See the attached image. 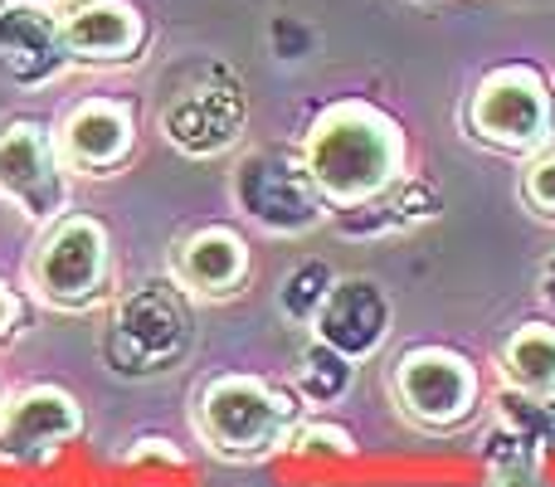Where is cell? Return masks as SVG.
Returning a JSON list of instances; mask_svg holds the SVG:
<instances>
[{
  "label": "cell",
  "mask_w": 555,
  "mask_h": 487,
  "mask_svg": "<svg viewBox=\"0 0 555 487\" xmlns=\"http://www.w3.org/2000/svg\"><path fill=\"white\" fill-rule=\"evenodd\" d=\"M59 137V156L74 176L88 181H107V176H122L137 162V113L122 98H78L64 117L54 123Z\"/></svg>",
  "instance_id": "cell-11"
},
{
  "label": "cell",
  "mask_w": 555,
  "mask_h": 487,
  "mask_svg": "<svg viewBox=\"0 0 555 487\" xmlns=\"http://www.w3.org/2000/svg\"><path fill=\"white\" fill-rule=\"evenodd\" d=\"M29 322V303L25 293H20L10 278H0V351H10V346L20 342V332H25Z\"/></svg>",
  "instance_id": "cell-22"
},
{
  "label": "cell",
  "mask_w": 555,
  "mask_h": 487,
  "mask_svg": "<svg viewBox=\"0 0 555 487\" xmlns=\"http://www.w3.org/2000/svg\"><path fill=\"white\" fill-rule=\"evenodd\" d=\"M244 123H249V107H244V88L234 84L230 68H215V74L176 88L171 103L162 107V137L191 162L230 156L244 142Z\"/></svg>",
  "instance_id": "cell-9"
},
{
  "label": "cell",
  "mask_w": 555,
  "mask_h": 487,
  "mask_svg": "<svg viewBox=\"0 0 555 487\" xmlns=\"http://www.w3.org/2000/svg\"><path fill=\"white\" fill-rule=\"evenodd\" d=\"M498 381L512 390L555 395V317H527L498 346Z\"/></svg>",
  "instance_id": "cell-17"
},
{
  "label": "cell",
  "mask_w": 555,
  "mask_h": 487,
  "mask_svg": "<svg viewBox=\"0 0 555 487\" xmlns=\"http://www.w3.org/2000/svg\"><path fill=\"white\" fill-rule=\"evenodd\" d=\"M336 287V273L332 264H322V258H302V264L287 268V278L278 283V307H283L287 322H312L317 307L326 303V293Z\"/></svg>",
  "instance_id": "cell-20"
},
{
  "label": "cell",
  "mask_w": 555,
  "mask_h": 487,
  "mask_svg": "<svg viewBox=\"0 0 555 487\" xmlns=\"http://www.w3.org/2000/svg\"><path fill=\"white\" fill-rule=\"evenodd\" d=\"M492 420L502 434L521 439L537 453H555V395H531V390H512L502 385L492 395Z\"/></svg>",
  "instance_id": "cell-18"
},
{
  "label": "cell",
  "mask_w": 555,
  "mask_h": 487,
  "mask_svg": "<svg viewBox=\"0 0 555 487\" xmlns=\"http://www.w3.org/2000/svg\"><path fill=\"white\" fill-rule=\"evenodd\" d=\"M459 132L482 152L531 162L555 146V84L537 64L488 68L463 98Z\"/></svg>",
  "instance_id": "cell-3"
},
{
  "label": "cell",
  "mask_w": 555,
  "mask_h": 487,
  "mask_svg": "<svg viewBox=\"0 0 555 487\" xmlns=\"http://www.w3.org/2000/svg\"><path fill=\"white\" fill-rule=\"evenodd\" d=\"M0 405H5V390H0Z\"/></svg>",
  "instance_id": "cell-26"
},
{
  "label": "cell",
  "mask_w": 555,
  "mask_h": 487,
  "mask_svg": "<svg viewBox=\"0 0 555 487\" xmlns=\"http://www.w3.org/2000/svg\"><path fill=\"white\" fill-rule=\"evenodd\" d=\"M390 400L404 424L424 434H453L468 430L488 405L482 371L473 356L453 346H410L390 366Z\"/></svg>",
  "instance_id": "cell-6"
},
{
  "label": "cell",
  "mask_w": 555,
  "mask_h": 487,
  "mask_svg": "<svg viewBox=\"0 0 555 487\" xmlns=\"http://www.w3.org/2000/svg\"><path fill=\"white\" fill-rule=\"evenodd\" d=\"M29 5H49V10H64V5H74V0H29Z\"/></svg>",
  "instance_id": "cell-24"
},
{
  "label": "cell",
  "mask_w": 555,
  "mask_h": 487,
  "mask_svg": "<svg viewBox=\"0 0 555 487\" xmlns=\"http://www.w3.org/2000/svg\"><path fill=\"white\" fill-rule=\"evenodd\" d=\"M517 195H521V210L527 215L555 225V146H546V152L531 156V162H521Z\"/></svg>",
  "instance_id": "cell-21"
},
{
  "label": "cell",
  "mask_w": 555,
  "mask_h": 487,
  "mask_svg": "<svg viewBox=\"0 0 555 487\" xmlns=\"http://www.w3.org/2000/svg\"><path fill=\"white\" fill-rule=\"evenodd\" d=\"M356 385V361H346L341 351H332V346L322 342H307L302 361H297V375H293V390L302 405H312V410H326V405L346 400Z\"/></svg>",
  "instance_id": "cell-19"
},
{
  "label": "cell",
  "mask_w": 555,
  "mask_h": 487,
  "mask_svg": "<svg viewBox=\"0 0 555 487\" xmlns=\"http://www.w3.org/2000/svg\"><path fill=\"white\" fill-rule=\"evenodd\" d=\"M537 297H541V307L546 312H555V254L541 264V278H537Z\"/></svg>",
  "instance_id": "cell-23"
},
{
  "label": "cell",
  "mask_w": 555,
  "mask_h": 487,
  "mask_svg": "<svg viewBox=\"0 0 555 487\" xmlns=\"http://www.w3.org/2000/svg\"><path fill=\"white\" fill-rule=\"evenodd\" d=\"M117 283V258H113V234L98 215L68 210L49 230H39L35 248L25 264V287L39 307L64 317H83L107 307Z\"/></svg>",
  "instance_id": "cell-5"
},
{
  "label": "cell",
  "mask_w": 555,
  "mask_h": 487,
  "mask_svg": "<svg viewBox=\"0 0 555 487\" xmlns=\"http://www.w3.org/2000/svg\"><path fill=\"white\" fill-rule=\"evenodd\" d=\"M68 166L59 156L54 123L44 117H10L0 123V201L15 205L35 230H49L74 210Z\"/></svg>",
  "instance_id": "cell-8"
},
{
  "label": "cell",
  "mask_w": 555,
  "mask_h": 487,
  "mask_svg": "<svg viewBox=\"0 0 555 487\" xmlns=\"http://www.w3.org/2000/svg\"><path fill=\"white\" fill-rule=\"evenodd\" d=\"M414 5H439V0H414Z\"/></svg>",
  "instance_id": "cell-25"
},
{
  "label": "cell",
  "mask_w": 555,
  "mask_h": 487,
  "mask_svg": "<svg viewBox=\"0 0 555 487\" xmlns=\"http://www.w3.org/2000/svg\"><path fill=\"white\" fill-rule=\"evenodd\" d=\"M429 220H439V195H434L429 181H414L410 176L385 201L351 210V215H336L332 225H341L346 240H385V234H414Z\"/></svg>",
  "instance_id": "cell-16"
},
{
  "label": "cell",
  "mask_w": 555,
  "mask_h": 487,
  "mask_svg": "<svg viewBox=\"0 0 555 487\" xmlns=\"http://www.w3.org/2000/svg\"><path fill=\"white\" fill-rule=\"evenodd\" d=\"M390 326H395V307L380 283H371V278H336V287L326 293V303L317 307L307 332H312V342L332 346L346 361L361 366L365 356L385 351Z\"/></svg>",
  "instance_id": "cell-14"
},
{
  "label": "cell",
  "mask_w": 555,
  "mask_h": 487,
  "mask_svg": "<svg viewBox=\"0 0 555 487\" xmlns=\"http://www.w3.org/2000/svg\"><path fill=\"white\" fill-rule=\"evenodd\" d=\"M166 278L191 303H234L254 283V244L234 225H201L166 248Z\"/></svg>",
  "instance_id": "cell-12"
},
{
  "label": "cell",
  "mask_w": 555,
  "mask_h": 487,
  "mask_svg": "<svg viewBox=\"0 0 555 487\" xmlns=\"http://www.w3.org/2000/svg\"><path fill=\"white\" fill-rule=\"evenodd\" d=\"M297 156L336 215L365 210L410 181V137L380 103L365 98H336L317 107L297 137Z\"/></svg>",
  "instance_id": "cell-1"
},
{
  "label": "cell",
  "mask_w": 555,
  "mask_h": 487,
  "mask_svg": "<svg viewBox=\"0 0 555 487\" xmlns=\"http://www.w3.org/2000/svg\"><path fill=\"white\" fill-rule=\"evenodd\" d=\"M83 434V405L64 385H25L0 405V463L49 469Z\"/></svg>",
  "instance_id": "cell-10"
},
{
  "label": "cell",
  "mask_w": 555,
  "mask_h": 487,
  "mask_svg": "<svg viewBox=\"0 0 555 487\" xmlns=\"http://www.w3.org/2000/svg\"><path fill=\"white\" fill-rule=\"evenodd\" d=\"M234 210L269 240H302V234L322 230L336 220V210L322 201L317 181L307 176L297 146H259L234 162L230 176Z\"/></svg>",
  "instance_id": "cell-7"
},
{
  "label": "cell",
  "mask_w": 555,
  "mask_h": 487,
  "mask_svg": "<svg viewBox=\"0 0 555 487\" xmlns=\"http://www.w3.org/2000/svg\"><path fill=\"white\" fill-rule=\"evenodd\" d=\"M0 68L20 88H49L74 68L59 35V10L29 0H0Z\"/></svg>",
  "instance_id": "cell-15"
},
{
  "label": "cell",
  "mask_w": 555,
  "mask_h": 487,
  "mask_svg": "<svg viewBox=\"0 0 555 487\" xmlns=\"http://www.w3.org/2000/svg\"><path fill=\"white\" fill-rule=\"evenodd\" d=\"M195 346V303L171 283H152L122 293L103 322V366L122 381H152L191 356Z\"/></svg>",
  "instance_id": "cell-4"
},
{
  "label": "cell",
  "mask_w": 555,
  "mask_h": 487,
  "mask_svg": "<svg viewBox=\"0 0 555 487\" xmlns=\"http://www.w3.org/2000/svg\"><path fill=\"white\" fill-rule=\"evenodd\" d=\"M191 424L210 459L249 469L293 444V434L302 430V400L263 375L224 371L195 390Z\"/></svg>",
  "instance_id": "cell-2"
},
{
  "label": "cell",
  "mask_w": 555,
  "mask_h": 487,
  "mask_svg": "<svg viewBox=\"0 0 555 487\" xmlns=\"http://www.w3.org/2000/svg\"><path fill=\"white\" fill-rule=\"evenodd\" d=\"M59 35L74 68H132L152 49L146 15L132 0H74L59 10Z\"/></svg>",
  "instance_id": "cell-13"
}]
</instances>
